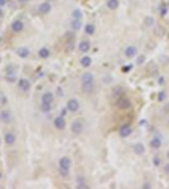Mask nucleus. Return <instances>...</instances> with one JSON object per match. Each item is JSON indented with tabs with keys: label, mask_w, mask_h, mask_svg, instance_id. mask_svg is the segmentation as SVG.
<instances>
[{
	"label": "nucleus",
	"mask_w": 169,
	"mask_h": 189,
	"mask_svg": "<svg viewBox=\"0 0 169 189\" xmlns=\"http://www.w3.org/2000/svg\"><path fill=\"white\" fill-rule=\"evenodd\" d=\"M10 119H11V116H10V113L8 111H1L0 112V121H3L4 124H8L10 121Z\"/></svg>",
	"instance_id": "nucleus-19"
},
{
	"label": "nucleus",
	"mask_w": 169,
	"mask_h": 189,
	"mask_svg": "<svg viewBox=\"0 0 169 189\" xmlns=\"http://www.w3.org/2000/svg\"><path fill=\"white\" fill-rule=\"evenodd\" d=\"M153 164H154L155 166H159L160 164H162V159H160L159 156H154L153 158Z\"/></svg>",
	"instance_id": "nucleus-33"
},
{
	"label": "nucleus",
	"mask_w": 169,
	"mask_h": 189,
	"mask_svg": "<svg viewBox=\"0 0 169 189\" xmlns=\"http://www.w3.org/2000/svg\"><path fill=\"white\" fill-rule=\"evenodd\" d=\"M164 98H166V92H159L158 93V101H164Z\"/></svg>",
	"instance_id": "nucleus-34"
},
{
	"label": "nucleus",
	"mask_w": 169,
	"mask_h": 189,
	"mask_svg": "<svg viewBox=\"0 0 169 189\" xmlns=\"http://www.w3.org/2000/svg\"><path fill=\"white\" fill-rule=\"evenodd\" d=\"M96 30V26L94 24H91V23H88V24H86V26H85V33L88 34V35H92V34L95 33Z\"/></svg>",
	"instance_id": "nucleus-22"
},
{
	"label": "nucleus",
	"mask_w": 169,
	"mask_h": 189,
	"mask_svg": "<svg viewBox=\"0 0 169 189\" xmlns=\"http://www.w3.org/2000/svg\"><path fill=\"white\" fill-rule=\"evenodd\" d=\"M51 110H52V105L42 102V105H41V111H42V112H43V113H47V112L51 111Z\"/></svg>",
	"instance_id": "nucleus-26"
},
{
	"label": "nucleus",
	"mask_w": 169,
	"mask_h": 189,
	"mask_svg": "<svg viewBox=\"0 0 169 189\" xmlns=\"http://www.w3.org/2000/svg\"><path fill=\"white\" fill-rule=\"evenodd\" d=\"M149 145H150V147H153V149H159V147L162 146V140L158 139V138L155 136V138H153V139L150 140Z\"/></svg>",
	"instance_id": "nucleus-18"
},
{
	"label": "nucleus",
	"mask_w": 169,
	"mask_h": 189,
	"mask_svg": "<svg viewBox=\"0 0 169 189\" xmlns=\"http://www.w3.org/2000/svg\"><path fill=\"white\" fill-rule=\"evenodd\" d=\"M168 6H169V1H168Z\"/></svg>",
	"instance_id": "nucleus-47"
},
{
	"label": "nucleus",
	"mask_w": 169,
	"mask_h": 189,
	"mask_svg": "<svg viewBox=\"0 0 169 189\" xmlns=\"http://www.w3.org/2000/svg\"><path fill=\"white\" fill-rule=\"evenodd\" d=\"M133 132V129L130 125H124V126L120 127V130H119V134H120L121 138H128V136L131 135Z\"/></svg>",
	"instance_id": "nucleus-6"
},
{
	"label": "nucleus",
	"mask_w": 169,
	"mask_h": 189,
	"mask_svg": "<svg viewBox=\"0 0 169 189\" xmlns=\"http://www.w3.org/2000/svg\"><path fill=\"white\" fill-rule=\"evenodd\" d=\"M67 110H68V108H64V107L61 110V116H63V117L66 116V115H67Z\"/></svg>",
	"instance_id": "nucleus-36"
},
{
	"label": "nucleus",
	"mask_w": 169,
	"mask_h": 189,
	"mask_svg": "<svg viewBox=\"0 0 169 189\" xmlns=\"http://www.w3.org/2000/svg\"><path fill=\"white\" fill-rule=\"evenodd\" d=\"M81 88L85 93H92L95 91V81H90V82H82Z\"/></svg>",
	"instance_id": "nucleus-4"
},
{
	"label": "nucleus",
	"mask_w": 169,
	"mask_h": 189,
	"mask_svg": "<svg viewBox=\"0 0 169 189\" xmlns=\"http://www.w3.org/2000/svg\"><path fill=\"white\" fill-rule=\"evenodd\" d=\"M81 81L82 82H90V81H95L94 79V74L90 73V72H86L81 76Z\"/></svg>",
	"instance_id": "nucleus-24"
},
{
	"label": "nucleus",
	"mask_w": 169,
	"mask_h": 189,
	"mask_svg": "<svg viewBox=\"0 0 169 189\" xmlns=\"http://www.w3.org/2000/svg\"><path fill=\"white\" fill-rule=\"evenodd\" d=\"M53 100H54V97H53V93H51V92H45L42 94V102H44V104L52 105Z\"/></svg>",
	"instance_id": "nucleus-14"
},
{
	"label": "nucleus",
	"mask_w": 169,
	"mask_h": 189,
	"mask_svg": "<svg viewBox=\"0 0 169 189\" xmlns=\"http://www.w3.org/2000/svg\"><path fill=\"white\" fill-rule=\"evenodd\" d=\"M29 49L28 48H25V47H20V48H18L17 49V54L20 57V58H27V57L29 56Z\"/></svg>",
	"instance_id": "nucleus-17"
},
{
	"label": "nucleus",
	"mask_w": 169,
	"mask_h": 189,
	"mask_svg": "<svg viewBox=\"0 0 169 189\" xmlns=\"http://www.w3.org/2000/svg\"><path fill=\"white\" fill-rule=\"evenodd\" d=\"M159 10H160V14H162V15H166V14H167V9H166L164 6H160Z\"/></svg>",
	"instance_id": "nucleus-35"
},
{
	"label": "nucleus",
	"mask_w": 169,
	"mask_h": 189,
	"mask_svg": "<svg viewBox=\"0 0 169 189\" xmlns=\"http://www.w3.org/2000/svg\"><path fill=\"white\" fill-rule=\"evenodd\" d=\"M38 54H39L41 58L45 59V58H48V57H49V54H51V52H49V49H48V48H44V47H43V48H41V49H39Z\"/></svg>",
	"instance_id": "nucleus-23"
},
{
	"label": "nucleus",
	"mask_w": 169,
	"mask_h": 189,
	"mask_svg": "<svg viewBox=\"0 0 169 189\" xmlns=\"http://www.w3.org/2000/svg\"><path fill=\"white\" fill-rule=\"evenodd\" d=\"M51 9H52V6L49 3H42L39 5V8H38L39 13H42V14H48L49 11H51Z\"/></svg>",
	"instance_id": "nucleus-15"
},
{
	"label": "nucleus",
	"mask_w": 169,
	"mask_h": 189,
	"mask_svg": "<svg viewBox=\"0 0 169 189\" xmlns=\"http://www.w3.org/2000/svg\"><path fill=\"white\" fill-rule=\"evenodd\" d=\"M71 159L68 156H63L59 159V168H66V169H70L71 168Z\"/></svg>",
	"instance_id": "nucleus-12"
},
{
	"label": "nucleus",
	"mask_w": 169,
	"mask_h": 189,
	"mask_svg": "<svg viewBox=\"0 0 169 189\" xmlns=\"http://www.w3.org/2000/svg\"><path fill=\"white\" fill-rule=\"evenodd\" d=\"M53 124H54V126L58 129V130H63V129L66 127V120H64L63 116L56 117L54 121H53Z\"/></svg>",
	"instance_id": "nucleus-8"
},
{
	"label": "nucleus",
	"mask_w": 169,
	"mask_h": 189,
	"mask_svg": "<svg viewBox=\"0 0 169 189\" xmlns=\"http://www.w3.org/2000/svg\"><path fill=\"white\" fill-rule=\"evenodd\" d=\"M164 78H159V85H164Z\"/></svg>",
	"instance_id": "nucleus-41"
},
{
	"label": "nucleus",
	"mask_w": 169,
	"mask_h": 189,
	"mask_svg": "<svg viewBox=\"0 0 169 189\" xmlns=\"http://www.w3.org/2000/svg\"><path fill=\"white\" fill-rule=\"evenodd\" d=\"M15 140H17V136H15L14 132H6V135H5V142H6V145H14L15 144Z\"/></svg>",
	"instance_id": "nucleus-10"
},
{
	"label": "nucleus",
	"mask_w": 169,
	"mask_h": 189,
	"mask_svg": "<svg viewBox=\"0 0 169 189\" xmlns=\"http://www.w3.org/2000/svg\"><path fill=\"white\" fill-rule=\"evenodd\" d=\"M59 174L62 176H68L70 175V169H66V168H59Z\"/></svg>",
	"instance_id": "nucleus-30"
},
{
	"label": "nucleus",
	"mask_w": 169,
	"mask_h": 189,
	"mask_svg": "<svg viewBox=\"0 0 169 189\" xmlns=\"http://www.w3.org/2000/svg\"><path fill=\"white\" fill-rule=\"evenodd\" d=\"M116 105H117V107L121 108V110H128V108H130V106H131V102H130L129 98L121 97V98H119Z\"/></svg>",
	"instance_id": "nucleus-5"
},
{
	"label": "nucleus",
	"mask_w": 169,
	"mask_h": 189,
	"mask_svg": "<svg viewBox=\"0 0 169 189\" xmlns=\"http://www.w3.org/2000/svg\"><path fill=\"white\" fill-rule=\"evenodd\" d=\"M5 81L9 83H14L17 81V71L13 66H9L6 68V74H5Z\"/></svg>",
	"instance_id": "nucleus-1"
},
{
	"label": "nucleus",
	"mask_w": 169,
	"mask_h": 189,
	"mask_svg": "<svg viewBox=\"0 0 169 189\" xmlns=\"http://www.w3.org/2000/svg\"><path fill=\"white\" fill-rule=\"evenodd\" d=\"M72 17H73V19H81L82 18V13L81 10H73V14H72Z\"/></svg>",
	"instance_id": "nucleus-31"
},
{
	"label": "nucleus",
	"mask_w": 169,
	"mask_h": 189,
	"mask_svg": "<svg viewBox=\"0 0 169 189\" xmlns=\"http://www.w3.org/2000/svg\"><path fill=\"white\" fill-rule=\"evenodd\" d=\"M67 108L70 110L71 112H76V111H78V108H80V104H78V101L77 100H70L67 102Z\"/></svg>",
	"instance_id": "nucleus-9"
},
{
	"label": "nucleus",
	"mask_w": 169,
	"mask_h": 189,
	"mask_svg": "<svg viewBox=\"0 0 169 189\" xmlns=\"http://www.w3.org/2000/svg\"><path fill=\"white\" fill-rule=\"evenodd\" d=\"M3 15H4V13H3V10H1V9H0V18H1V17H3Z\"/></svg>",
	"instance_id": "nucleus-42"
},
{
	"label": "nucleus",
	"mask_w": 169,
	"mask_h": 189,
	"mask_svg": "<svg viewBox=\"0 0 169 189\" xmlns=\"http://www.w3.org/2000/svg\"><path fill=\"white\" fill-rule=\"evenodd\" d=\"M164 172H166L167 174H169V163L166 164V166H164Z\"/></svg>",
	"instance_id": "nucleus-38"
},
{
	"label": "nucleus",
	"mask_w": 169,
	"mask_h": 189,
	"mask_svg": "<svg viewBox=\"0 0 169 189\" xmlns=\"http://www.w3.org/2000/svg\"><path fill=\"white\" fill-rule=\"evenodd\" d=\"M106 5L111 10H116L117 8H119V0H107Z\"/></svg>",
	"instance_id": "nucleus-20"
},
{
	"label": "nucleus",
	"mask_w": 169,
	"mask_h": 189,
	"mask_svg": "<svg viewBox=\"0 0 169 189\" xmlns=\"http://www.w3.org/2000/svg\"><path fill=\"white\" fill-rule=\"evenodd\" d=\"M131 69V66H126V67H122V72H129Z\"/></svg>",
	"instance_id": "nucleus-37"
},
{
	"label": "nucleus",
	"mask_w": 169,
	"mask_h": 189,
	"mask_svg": "<svg viewBox=\"0 0 169 189\" xmlns=\"http://www.w3.org/2000/svg\"><path fill=\"white\" fill-rule=\"evenodd\" d=\"M20 4H25V3H28V0H18Z\"/></svg>",
	"instance_id": "nucleus-40"
},
{
	"label": "nucleus",
	"mask_w": 169,
	"mask_h": 189,
	"mask_svg": "<svg viewBox=\"0 0 169 189\" xmlns=\"http://www.w3.org/2000/svg\"><path fill=\"white\" fill-rule=\"evenodd\" d=\"M18 88L22 91V92H28L30 90V82L25 78H20L18 82Z\"/></svg>",
	"instance_id": "nucleus-3"
},
{
	"label": "nucleus",
	"mask_w": 169,
	"mask_h": 189,
	"mask_svg": "<svg viewBox=\"0 0 169 189\" xmlns=\"http://www.w3.org/2000/svg\"><path fill=\"white\" fill-rule=\"evenodd\" d=\"M167 158H168V160H169V151H168V153H167Z\"/></svg>",
	"instance_id": "nucleus-43"
},
{
	"label": "nucleus",
	"mask_w": 169,
	"mask_h": 189,
	"mask_svg": "<svg viewBox=\"0 0 169 189\" xmlns=\"http://www.w3.org/2000/svg\"><path fill=\"white\" fill-rule=\"evenodd\" d=\"M136 63L139 64V66H141V64H144V63H145V56H143V54L138 56V58H136Z\"/></svg>",
	"instance_id": "nucleus-32"
},
{
	"label": "nucleus",
	"mask_w": 169,
	"mask_h": 189,
	"mask_svg": "<svg viewBox=\"0 0 169 189\" xmlns=\"http://www.w3.org/2000/svg\"><path fill=\"white\" fill-rule=\"evenodd\" d=\"M90 48H91V44H90V42L88 40H82L81 43L78 44V49H80V52L81 53H87L88 51H90Z\"/></svg>",
	"instance_id": "nucleus-13"
},
{
	"label": "nucleus",
	"mask_w": 169,
	"mask_h": 189,
	"mask_svg": "<svg viewBox=\"0 0 169 189\" xmlns=\"http://www.w3.org/2000/svg\"><path fill=\"white\" fill-rule=\"evenodd\" d=\"M133 150H134V153L138 154V155H143L145 153V146L141 142H138V144H135V145H134Z\"/></svg>",
	"instance_id": "nucleus-16"
},
{
	"label": "nucleus",
	"mask_w": 169,
	"mask_h": 189,
	"mask_svg": "<svg viewBox=\"0 0 169 189\" xmlns=\"http://www.w3.org/2000/svg\"><path fill=\"white\" fill-rule=\"evenodd\" d=\"M124 54L126 58H133V57H135L138 54V49H136V47H134V45H129V47L125 48Z\"/></svg>",
	"instance_id": "nucleus-7"
},
{
	"label": "nucleus",
	"mask_w": 169,
	"mask_h": 189,
	"mask_svg": "<svg viewBox=\"0 0 169 189\" xmlns=\"http://www.w3.org/2000/svg\"><path fill=\"white\" fill-rule=\"evenodd\" d=\"M154 23H155V19L153 17H147L144 19V25L145 26H153L154 25Z\"/></svg>",
	"instance_id": "nucleus-27"
},
{
	"label": "nucleus",
	"mask_w": 169,
	"mask_h": 189,
	"mask_svg": "<svg viewBox=\"0 0 169 189\" xmlns=\"http://www.w3.org/2000/svg\"><path fill=\"white\" fill-rule=\"evenodd\" d=\"M168 38H169V32H168Z\"/></svg>",
	"instance_id": "nucleus-46"
},
{
	"label": "nucleus",
	"mask_w": 169,
	"mask_h": 189,
	"mask_svg": "<svg viewBox=\"0 0 169 189\" xmlns=\"http://www.w3.org/2000/svg\"><path fill=\"white\" fill-rule=\"evenodd\" d=\"M71 130H72V132H73V134L80 135L83 131V124H82V121L81 120H75L73 122H72V125H71Z\"/></svg>",
	"instance_id": "nucleus-2"
},
{
	"label": "nucleus",
	"mask_w": 169,
	"mask_h": 189,
	"mask_svg": "<svg viewBox=\"0 0 169 189\" xmlns=\"http://www.w3.org/2000/svg\"><path fill=\"white\" fill-rule=\"evenodd\" d=\"M6 4V0H0V6H4Z\"/></svg>",
	"instance_id": "nucleus-39"
},
{
	"label": "nucleus",
	"mask_w": 169,
	"mask_h": 189,
	"mask_svg": "<svg viewBox=\"0 0 169 189\" xmlns=\"http://www.w3.org/2000/svg\"><path fill=\"white\" fill-rule=\"evenodd\" d=\"M124 93V88L120 86H117V87H115V88L112 90V94L115 97H119V96H121V94Z\"/></svg>",
	"instance_id": "nucleus-28"
},
{
	"label": "nucleus",
	"mask_w": 169,
	"mask_h": 189,
	"mask_svg": "<svg viewBox=\"0 0 169 189\" xmlns=\"http://www.w3.org/2000/svg\"><path fill=\"white\" fill-rule=\"evenodd\" d=\"M81 66L82 67H85V68H87V67H90L91 66V63H92V59L90 58V57H87V56H85V57H82L81 58Z\"/></svg>",
	"instance_id": "nucleus-21"
},
{
	"label": "nucleus",
	"mask_w": 169,
	"mask_h": 189,
	"mask_svg": "<svg viewBox=\"0 0 169 189\" xmlns=\"http://www.w3.org/2000/svg\"><path fill=\"white\" fill-rule=\"evenodd\" d=\"M77 188L78 189H87L88 185L86 184V181H85L82 178H78V183H77Z\"/></svg>",
	"instance_id": "nucleus-29"
},
{
	"label": "nucleus",
	"mask_w": 169,
	"mask_h": 189,
	"mask_svg": "<svg viewBox=\"0 0 169 189\" xmlns=\"http://www.w3.org/2000/svg\"><path fill=\"white\" fill-rule=\"evenodd\" d=\"M81 19H73L71 23V26H72V29L73 30H78L80 28H81Z\"/></svg>",
	"instance_id": "nucleus-25"
},
{
	"label": "nucleus",
	"mask_w": 169,
	"mask_h": 189,
	"mask_svg": "<svg viewBox=\"0 0 169 189\" xmlns=\"http://www.w3.org/2000/svg\"><path fill=\"white\" fill-rule=\"evenodd\" d=\"M0 145H1V140H0Z\"/></svg>",
	"instance_id": "nucleus-45"
},
{
	"label": "nucleus",
	"mask_w": 169,
	"mask_h": 189,
	"mask_svg": "<svg viewBox=\"0 0 169 189\" xmlns=\"http://www.w3.org/2000/svg\"><path fill=\"white\" fill-rule=\"evenodd\" d=\"M11 29H13L15 33H20L22 30L24 29V24H23V22H20V20H14L13 24H11Z\"/></svg>",
	"instance_id": "nucleus-11"
},
{
	"label": "nucleus",
	"mask_w": 169,
	"mask_h": 189,
	"mask_svg": "<svg viewBox=\"0 0 169 189\" xmlns=\"http://www.w3.org/2000/svg\"><path fill=\"white\" fill-rule=\"evenodd\" d=\"M1 176H3V174H1V173H0V179H1Z\"/></svg>",
	"instance_id": "nucleus-44"
}]
</instances>
